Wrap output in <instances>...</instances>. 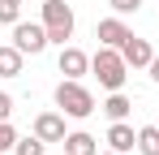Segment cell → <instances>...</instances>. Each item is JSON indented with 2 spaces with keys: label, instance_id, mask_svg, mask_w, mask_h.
Wrapping results in <instances>:
<instances>
[{
  "label": "cell",
  "instance_id": "ba28073f",
  "mask_svg": "<svg viewBox=\"0 0 159 155\" xmlns=\"http://www.w3.org/2000/svg\"><path fill=\"white\" fill-rule=\"evenodd\" d=\"M34 134L43 142H65V112H39L34 116Z\"/></svg>",
  "mask_w": 159,
  "mask_h": 155
},
{
  "label": "cell",
  "instance_id": "2e32d148",
  "mask_svg": "<svg viewBox=\"0 0 159 155\" xmlns=\"http://www.w3.org/2000/svg\"><path fill=\"white\" fill-rule=\"evenodd\" d=\"M13 147H17V129L9 125V121H0V155L13 151Z\"/></svg>",
  "mask_w": 159,
  "mask_h": 155
},
{
  "label": "cell",
  "instance_id": "e0dca14e",
  "mask_svg": "<svg viewBox=\"0 0 159 155\" xmlns=\"http://www.w3.org/2000/svg\"><path fill=\"white\" fill-rule=\"evenodd\" d=\"M107 9H112V13H120V17H129V13L142 9V0H107Z\"/></svg>",
  "mask_w": 159,
  "mask_h": 155
},
{
  "label": "cell",
  "instance_id": "ffe728a7",
  "mask_svg": "<svg viewBox=\"0 0 159 155\" xmlns=\"http://www.w3.org/2000/svg\"><path fill=\"white\" fill-rule=\"evenodd\" d=\"M99 155H120V151H112V147H107V151H99Z\"/></svg>",
  "mask_w": 159,
  "mask_h": 155
},
{
  "label": "cell",
  "instance_id": "8992f818",
  "mask_svg": "<svg viewBox=\"0 0 159 155\" xmlns=\"http://www.w3.org/2000/svg\"><path fill=\"white\" fill-rule=\"evenodd\" d=\"M120 56H125V65H129V69H146V65L155 60V48H151L146 39H138V35H129V39L120 43Z\"/></svg>",
  "mask_w": 159,
  "mask_h": 155
},
{
  "label": "cell",
  "instance_id": "277c9868",
  "mask_svg": "<svg viewBox=\"0 0 159 155\" xmlns=\"http://www.w3.org/2000/svg\"><path fill=\"white\" fill-rule=\"evenodd\" d=\"M48 30L43 22H13V48H22L26 56H39V52H48Z\"/></svg>",
  "mask_w": 159,
  "mask_h": 155
},
{
  "label": "cell",
  "instance_id": "5bb4252c",
  "mask_svg": "<svg viewBox=\"0 0 159 155\" xmlns=\"http://www.w3.org/2000/svg\"><path fill=\"white\" fill-rule=\"evenodd\" d=\"M43 147H48V142H43L39 134H34V138H17V147H13V155H43Z\"/></svg>",
  "mask_w": 159,
  "mask_h": 155
},
{
  "label": "cell",
  "instance_id": "7c38bea8",
  "mask_svg": "<svg viewBox=\"0 0 159 155\" xmlns=\"http://www.w3.org/2000/svg\"><path fill=\"white\" fill-rule=\"evenodd\" d=\"M22 60H26V52L13 48V43H4L0 48V78H17L22 73Z\"/></svg>",
  "mask_w": 159,
  "mask_h": 155
},
{
  "label": "cell",
  "instance_id": "6da1fadb",
  "mask_svg": "<svg viewBox=\"0 0 159 155\" xmlns=\"http://www.w3.org/2000/svg\"><path fill=\"white\" fill-rule=\"evenodd\" d=\"M90 73L99 78V86H103V91H120V86H125V78H129V65H125L120 48H103V43H99V52L90 56Z\"/></svg>",
  "mask_w": 159,
  "mask_h": 155
},
{
  "label": "cell",
  "instance_id": "7a4b0ae2",
  "mask_svg": "<svg viewBox=\"0 0 159 155\" xmlns=\"http://www.w3.org/2000/svg\"><path fill=\"white\" fill-rule=\"evenodd\" d=\"M56 108H60L65 116H73V121H86V116L95 112V95L82 86V78H65V82L56 86Z\"/></svg>",
  "mask_w": 159,
  "mask_h": 155
},
{
  "label": "cell",
  "instance_id": "ac0fdd59",
  "mask_svg": "<svg viewBox=\"0 0 159 155\" xmlns=\"http://www.w3.org/2000/svg\"><path fill=\"white\" fill-rule=\"evenodd\" d=\"M9 116H13V95L0 91V121H9Z\"/></svg>",
  "mask_w": 159,
  "mask_h": 155
},
{
  "label": "cell",
  "instance_id": "4fadbf2b",
  "mask_svg": "<svg viewBox=\"0 0 159 155\" xmlns=\"http://www.w3.org/2000/svg\"><path fill=\"white\" fill-rule=\"evenodd\" d=\"M138 151L142 155H159V125H142L138 129Z\"/></svg>",
  "mask_w": 159,
  "mask_h": 155
},
{
  "label": "cell",
  "instance_id": "52a82bcc",
  "mask_svg": "<svg viewBox=\"0 0 159 155\" xmlns=\"http://www.w3.org/2000/svg\"><path fill=\"white\" fill-rule=\"evenodd\" d=\"M56 65H60L65 78H86V73H90V56H86L82 48H73V43L60 48V60H56Z\"/></svg>",
  "mask_w": 159,
  "mask_h": 155
},
{
  "label": "cell",
  "instance_id": "8fae6325",
  "mask_svg": "<svg viewBox=\"0 0 159 155\" xmlns=\"http://www.w3.org/2000/svg\"><path fill=\"white\" fill-rule=\"evenodd\" d=\"M103 112H107V121H129V112H133V103L125 91H107V99H103Z\"/></svg>",
  "mask_w": 159,
  "mask_h": 155
},
{
  "label": "cell",
  "instance_id": "3957f363",
  "mask_svg": "<svg viewBox=\"0 0 159 155\" xmlns=\"http://www.w3.org/2000/svg\"><path fill=\"white\" fill-rule=\"evenodd\" d=\"M73 26H78L73 22V9H69L65 0H43V30H48L52 43L65 48V43L73 39Z\"/></svg>",
  "mask_w": 159,
  "mask_h": 155
},
{
  "label": "cell",
  "instance_id": "9c48e42d",
  "mask_svg": "<svg viewBox=\"0 0 159 155\" xmlns=\"http://www.w3.org/2000/svg\"><path fill=\"white\" fill-rule=\"evenodd\" d=\"M107 147L120 151V155H129L133 147H138V129H133L129 121H112V125H107Z\"/></svg>",
  "mask_w": 159,
  "mask_h": 155
},
{
  "label": "cell",
  "instance_id": "30bf717a",
  "mask_svg": "<svg viewBox=\"0 0 159 155\" xmlns=\"http://www.w3.org/2000/svg\"><path fill=\"white\" fill-rule=\"evenodd\" d=\"M65 155H99V142L86 134V129H73V134H65Z\"/></svg>",
  "mask_w": 159,
  "mask_h": 155
},
{
  "label": "cell",
  "instance_id": "9a60e30c",
  "mask_svg": "<svg viewBox=\"0 0 159 155\" xmlns=\"http://www.w3.org/2000/svg\"><path fill=\"white\" fill-rule=\"evenodd\" d=\"M0 22H4V26L22 22V0H0Z\"/></svg>",
  "mask_w": 159,
  "mask_h": 155
},
{
  "label": "cell",
  "instance_id": "5b68a950",
  "mask_svg": "<svg viewBox=\"0 0 159 155\" xmlns=\"http://www.w3.org/2000/svg\"><path fill=\"white\" fill-rule=\"evenodd\" d=\"M129 35H133V30L125 26V17H120V13H112V17H103V22L95 26V39H99L103 48H120Z\"/></svg>",
  "mask_w": 159,
  "mask_h": 155
},
{
  "label": "cell",
  "instance_id": "44dd1931",
  "mask_svg": "<svg viewBox=\"0 0 159 155\" xmlns=\"http://www.w3.org/2000/svg\"><path fill=\"white\" fill-rule=\"evenodd\" d=\"M155 125H159V121H155Z\"/></svg>",
  "mask_w": 159,
  "mask_h": 155
},
{
  "label": "cell",
  "instance_id": "d6986e66",
  "mask_svg": "<svg viewBox=\"0 0 159 155\" xmlns=\"http://www.w3.org/2000/svg\"><path fill=\"white\" fill-rule=\"evenodd\" d=\"M146 73H151V82H159V52H155V60L146 65Z\"/></svg>",
  "mask_w": 159,
  "mask_h": 155
}]
</instances>
